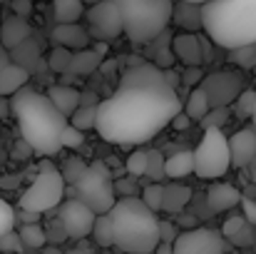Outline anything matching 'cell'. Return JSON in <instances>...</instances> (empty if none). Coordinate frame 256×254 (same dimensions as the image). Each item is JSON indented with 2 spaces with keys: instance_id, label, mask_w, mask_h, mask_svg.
Wrapping results in <instances>:
<instances>
[{
  "instance_id": "28",
  "label": "cell",
  "mask_w": 256,
  "mask_h": 254,
  "mask_svg": "<svg viewBox=\"0 0 256 254\" xmlns=\"http://www.w3.org/2000/svg\"><path fill=\"white\" fill-rule=\"evenodd\" d=\"M97 107L100 105H80L75 110V115L70 117V125L82 130V132L85 130H94V125H97Z\"/></svg>"
},
{
  "instance_id": "43",
  "label": "cell",
  "mask_w": 256,
  "mask_h": 254,
  "mask_svg": "<svg viewBox=\"0 0 256 254\" xmlns=\"http://www.w3.org/2000/svg\"><path fill=\"white\" fill-rule=\"evenodd\" d=\"M12 13L28 20L32 13V0H12Z\"/></svg>"
},
{
  "instance_id": "27",
  "label": "cell",
  "mask_w": 256,
  "mask_h": 254,
  "mask_svg": "<svg viewBox=\"0 0 256 254\" xmlns=\"http://www.w3.org/2000/svg\"><path fill=\"white\" fill-rule=\"evenodd\" d=\"M92 237L100 247H112L114 244V224H112V214H100L94 219V227H92Z\"/></svg>"
},
{
  "instance_id": "29",
  "label": "cell",
  "mask_w": 256,
  "mask_h": 254,
  "mask_svg": "<svg viewBox=\"0 0 256 254\" xmlns=\"http://www.w3.org/2000/svg\"><path fill=\"white\" fill-rule=\"evenodd\" d=\"M18 234H20L22 244L30 247V249H40V247H45V242H48V232H45L40 224H22V229H20Z\"/></svg>"
},
{
  "instance_id": "46",
  "label": "cell",
  "mask_w": 256,
  "mask_h": 254,
  "mask_svg": "<svg viewBox=\"0 0 256 254\" xmlns=\"http://www.w3.org/2000/svg\"><path fill=\"white\" fill-rule=\"evenodd\" d=\"M232 242H234V244H244V247H246V244H254V232H252V224H246V227H244L236 237H232Z\"/></svg>"
},
{
  "instance_id": "24",
  "label": "cell",
  "mask_w": 256,
  "mask_h": 254,
  "mask_svg": "<svg viewBox=\"0 0 256 254\" xmlns=\"http://www.w3.org/2000/svg\"><path fill=\"white\" fill-rule=\"evenodd\" d=\"M209 100H206V95H204V90L202 87H194L192 92H189V97H186V105H184V112H186V117L192 120V122H202L206 115H209Z\"/></svg>"
},
{
  "instance_id": "56",
  "label": "cell",
  "mask_w": 256,
  "mask_h": 254,
  "mask_svg": "<svg viewBox=\"0 0 256 254\" xmlns=\"http://www.w3.org/2000/svg\"><path fill=\"white\" fill-rule=\"evenodd\" d=\"M176 3H194V5H206L209 0H176Z\"/></svg>"
},
{
  "instance_id": "13",
  "label": "cell",
  "mask_w": 256,
  "mask_h": 254,
  "mask_svg": "<svg viewBox=\"0 0 256 254\" xmlns=\"http://www.w3.org/2000/svg\"><path fill=\"white\" fill-rule=\"evenodd\" d=\"M172 53L186 68H202V63L206 60L204 40L199 35H194V33H179V35H174L172 38Z\"/></svg>"
},
{
  "instance_id": "41",
  "label": "cell",
  "mask_w": 256,
  "mask_h": 254,
  "mask_svg": "<svg viewBox=\"0 0 256 254\" xmlns=\"http://www.w3.org/2000/svg\"><path fill=\"white\" fill-rule=\"evenodd\" d=\"M0 249H2V252H20V249H22L20 234H15V232L2 234V237H0Z\"/></svg>"
},
{
  "instance_id": "3",
  "label": "cell",
  "mask_w": 256,
  "mask_h": 254,
  "mask_svg": "<svg viewBox=\"0 0 256 254\" xmlns=\"http://www.w3.org/2000/svg\"><path fill=\"white\" fill-rule=\"evenodd\" d=\"M202 15L214 45L229 53L256 45V0H209L202 5Z\"/></svg>"
},
{
  "instance_id": "33",
  "label": "cell",
  "mask_w": 256,
  "mask_h": 254,
  "mask_svg": "<svg viewBox=\"0 0 256 254\" xmlns=\"http://www.w3.org/2000/svg\"><path fill=\"white\" fill-rule=\"evenodd\" d=\"M147 165H150V155H147V150H137V152H132L130 157H127V165L124 169L132 174V177H147Z\"/></svg>"
},
{
  "instance_id": "54",
  "label": "cell",
  "mask_w": 256,
  "mask_h": 254,
  "mask_svg": "<svg viewBox=\"0 0 256 254\" xmlns=\"http://www.w3.org/2000/svg\"><path fill=\"white\" fill-rule=\"evenodd\" d=\"M68 254H92L90 249H85V247H78V249H70Z\"/></svg>"
},
{
  "instance_id": "23",
  "label": "cell",
  "mask_w": 256,
  "mask_h": 254,
  "mask_svg": "<svg viewBox=\"0 0 256 254\" xmlns=\"http://www.w3.org/2000/svg\"><path fill=\"white\" fill-rule=\"evenodd\" d=\"M194 172V152L189 150H182V152H174L172 157H167V177L170 179H182L186 174Z\"/></svg>"
},
{
  "instance_id": "20",
  "label": "cell",
  "mask_w": 256,
  "mask_h": 254,
  "mask_svg": "<svg viewBox=\"0 0 256 254\" xmlns=\"http://www.w3.org/2000/svg\"><path fill=\"white\" fill-rule=\"evenodd\" d=\"M242 192L232 184H212V189L206 192V202L212 212H226L232 207H236L242 202Z\"/></svg>"
},
{
  "instance_id": "10",
  "label": "cell",
  "mask_w": 256,
  "mask_h": 254,
  "mask_svg": "<svg viewBox=\"0 0 256 254\" xmlns=\"http://www.w3.org/2000/svg\"><path fill=\"white\" fill-rule=\"evenodd\" d=\"M226 252V239L216 229L196 227L186 229L176 237L172 244V254H224Z\"/></svg>"
},
{
  "instance_id": "44",
  "label": "cell",
  "mask_w": 256,
  "mask_h": 254,
  "mask_svg": "<svg viewBox=\"0 0 256 254\" xmlns=\"http://www.w3.org/2000/svg\"><path fill=\"white\" fill-rule=\"evenodd\" d=\"M242 207H244V219L252 224V227H256V202L254 199H242Z\"/></svg>"
},
{
  "instance_id": "8",
  "label": "cell",
  "mask_w": 256,
  "mask_h": 254,
  "mask_svg": "<svg viewBox=\"0 0 256 254\" xmlns=\"http://www.w3.org/2000/svg\"><path fill=\"white\" fill-rule=\"evenodd\" d=\"M232 167V152H229V137L222 130H204L202 142L194 150V174L202 179H216L226 174Z\"/></svg>"
},
{
  "instance_id": "59",
  "label": "cell",
  "mask_w": 256,
  "mask_h": 254,
  "mask_svg": "<svg viewBox=\"0 0 256 254\" xmlns=\"http://www.w3.org/2000/svg\"><path fill=\"white\" fill-rule=\"evenodd\" d=\"M0 50H2V43H0Z\"/></svg>"
},
{
  "instance_id": "31",
  "label": "cell",
  "mask_w": 256,
  "mask_h": 254,
  "mask_svg": "<svg viewBox=\"0 0 256 254\" xmlns=\"http://www.w3.org/2000/svg\"><path fill=\"white\" fill-rule=\"evenodd\" d=\"M142 202L157 214L160 209H164V184H157V182H152V184H147L144 189H142Z\"/></svg>"
},
{
  "instance_id": "51",
  "label": "cell",
  "mask_w": 256,
  "mask_h": 254,
  "mask_svg": "<svg viewBox=\"0 0 256 254\" xmlns=\"http://www.w3.org/2000/svg\"><path fill=\"white\" fill-rule=\"evenodd\" d=\"M189 125H192V120L186 117V112H179V115L172 120V127H176V130H186Z\"/></svg>"
},
{
  "instance_id": "9",
  "label": "cell",
  "mask_w": 256,
  "mask_h": 254,
  "mask_svg": "<svg viewBox=\"0 0 256 254\" xmlns=\"http://www.w3.org/2000/svg\"><path fill=\"white\" fill-rule=\"evenodd\" d=\"M199 87L204 90L212 110L214 107H229L244 92V78L234 70H219V73L206 75Z\"/></svg>"
},
{
  "instance_id": "32",
  "label": "cell",
  "mask_w": 256,
  "mask_h": 254,
  "mask_svg": "<svg viewBox=\"0 0 256 254\" xmlns=\"http://www.w3.org/2000/svg\"><path fill=\"white\" fill-rule=\"evenodd\" d=\"M70 65H72V50H65V48H52L50 58H48V68L52 73H70Z\"/></svg>"
},
{
  "instance_id": "48",
  "label": "cell",
  "mask_w": 256,
  "mask_h": 254,
  "mask_svg": "<svg viewBox=\"0 0 256 254\" xmlns=\"http://www.w3.org/2000/svg\"><path fill=\"white\" fill-rule=\"evenodd\" d=\"M30 152H32V147H30L22 137H20V140H18V145L12 147V157H15V160H25Z\"/></svg>"
},
{
  "instance_id": "19",
  "label": "cell",
  "mask_w": 256,
  "mask_h": 254,
  "mask_svg": "<svg viewBox=\"0 0 256 254\" xmlns=\"http://www.w3.org/2000/svg\"><path fill=\"white\" fill-rule=\"evenodd\" d=\"M48 97H50L52 105H55V107L70 120V117L75 115V110L80 107L82 92L75 90V87H70V85H52V87L48 90Z\"/></svg>"
},
{
  "instance_id": "18",
  "label": "cell",
  "mask_w": 256,
  "mask_h": 254,
  "mask_svg": "<svg viewBox=\"0 0 256 254\" xmlns=\"http://www.w3.org/2000/svg\"><path fill=\"white\" fill-rule=\"evenodd\" d=\"M172 20L182 28V33H196V30L204 28L202 5H194V3H174Z\"/></svg>"
},
{
  "instance_id": "58",
  "label": "cell",
  "mask_w": 256,
  "mask_h": 254,
  "mask_svg": "<svg viewBox=\"0 0 256 254\" xmlns=\"http://www.w3.org/2000/svg\"><path fill=\"white\" fill-rule=\"evenodd\" d=\"M82 3H87V5H97V3H102V0H82Z\"/></svg>"
},
{
  "instance_id": "35",
  "label": "cell",
  "mask_w": 256,
  "mask_h": 254,
  "mask_svg": "<svg viewBox=\"0 0 256 254\" xmlns=\"http://www.w3.org/2000/svg\"><path fill=\"white\" fill-rule=\"evenodd\" d=\"M229 120V107H214V110H209V115L202 120V127L204 130H222L224 127V122Z\"/></svg>"
},
{
  "instance_id": "5",
  "label": "cell",
  "mask_w": 256,
  "mask_h": 254,
  "mask_svg": "<svg viewBox=\"0 0 256 254\" xmlns=\"http://www.w3.org/2000/svg\"><path fill=\"white\" fill-rule=\"evenodd\" d=\"M122 15L124 35L132 43H152L172 23L174 0H112Z\"/></svg>"
},
{
  "instance_id": "60",
  "label": "cell",
  "mask_w": 256,
  "mask_h": 254,
  "mask_svg": "<svg viewBox=\"0 0 256 254\" xmlns=\"http://www.w3.org/2000/svg\"><path fill=\"white\" fill-rule=\"evenodd\" d=\"M254 75H256V68H254Z\"/></svg>"
},
{
  "instance_id": "14",
  "label": "cell",
  "mask_w": 256,
  "mask_h": 254,
  "mask_svg": "<svg viewBox=\"0 0 256 254\" xmlns=\"http://www.w3.org/2000/svg\"><path fill=\"white\" fill-rule=\"evenodd\" d=\"M229 152L234 167H246L256 160V132L254 127H242L229 137Z\"/></svg>"
},
{
  "instance_id": "47",
  "label": "cell",
  "mask_w": 256,
  "mask_h": 254,
  "mask_svg": "<svg viewBox=\"0 0 256 254\" xmlns=\"http://www.w3.org/2000/svg\"><path fill=\"white\" fill-rule=\"evenodd\" d=\"M114 192L122 194V197H137V194H134V182H127V179L114 182Z\"/></svg>"
},
{
  "instance_id": "53",
  "label": "cell",
  "mask_w": 256,
  "mask_h": 254,
  "mask_svg": "<svg viewBox=\"0 0 256 254\" xmlns=\"http://www.w3.org/2000/svg\"><path fill=\"white\" fill-rule=\"evenodd\" d=\"M157 254H172V244H160V247H157Z\"/></svg>"
},
{
  "instance_id": "21",
  "label": "cell",
  "mask_w": 256,
  "mask_h": 254,
  "mask_svg": "<svg viewBox=\"0 0 256 254\" xmlns=\"http://www.w3.org/2000/svg\"><path fill=\"white\" fill-rule=\"evenodd\" d=\"M28 80H30V73L28 70H22L15 63H8L0 70V97H12L15 92H20L25 87Z\"/></svg>"
},
{
  "instance_id": "37",
  "label": "cell",
  "mask_w": 256,
  "mask_h": 254,
  "mask_svg": "<svg viewBox=\"0 0 256 254\" xmlns=\"http://www.w3.org/2000/svg\"><path fill=\"white\" fill-rule=\"evenodd\" d=\"M256 107V90H244L239 97H236V112L242 117H252Z\"/></svg>"
},
{
  "instance_id": "15",
  "label": "cell",
  "mask_w": 256,
  "mask_h": 254,
  "mask_svg": "<svg viewBox=\"0 0 256 254\" xmlns=\"http://www.w3.org/2000/svg\"><path fill=\"white\" fill-rule=\"evenodd\" d=\"M32 38V28H30V23L25 20V18H20V15H10V18H5L2 20V25H0V43H2V50H15L18 45H22L25 40H30Z\"/></svg>"
},
{
  "instance_id": "45",
  "label": "cell",
  "mask_w": 256,
  "mask_h": 254,
  "mask_svg": "<svg viewBox=\"0 0 256 254\" xmlns=\"http://www.w3.org/2000/svg\"><path fill=\"white\" fill-rule=\"evenodd\" d=\"M176 237H179V234H174V227H172V224H167V222L160 224V239H162V244H174Z\"/></svg>"
},
{
  "instance_id": "25",
  "label": "cell",
  "mask_w": 256,
  "mask_h": 254,
  "mask_svg": "<svg viewBox=\"0 0 256 254\" xmlns=\"http://www.w3.org/2000/svg\"><path fill=\"white\" fill-rule=\"evenodd\" d=\"M100 63H102V58L92 50V48H87V50H80V53H72V65H70V73L72 75H92L97 68H100Z\"/></svg>"
},
{
  "instance_id": "6",
  "label": "cell",
  "mask_w": 256,
  "mask_h": 254,
  "mask_svg": "<svg viewBox=\"0 0 256 254\" xmlns=\"http://www.w3.org/2000/svg\"><path fill=\"white\" fill-rule=\"evenodd\" d=\"M72 194L75 199L87 204L97 217L112 212V207L117 204V192H114V179H112L110 167L100 160L90 162L82 177L72 184Z\"/></svg>"
},
{
  "instance_id": "55",
  "label": "cell",
  "mask_w": 256,
  "mask_h": 254,
  "mask_svg": "<svg viewBox=\"0 0 256 254\" xmlns=\"http://www.w3.org/2000/svg\"><path fill=\"white\" fill-rule=\"evenodd\" d=\"M42 254H62V252H60L58 247H45V249H42Z\"/></svg>"
},
{
  "instance_id": "42",
  "label": "cell",
  "mask_w": 256,
  "mask_h": 254,
  "mask_svg": "<svg viewBox=\"0 0 256 254\" xmlns=\"http://www.w3.org/2000/svg\"><path fill=\"white\" fill-rule=\"evenodd\" d=\"M202 68H186L184 70V75H182V83L189 85V87H194V85H202Z\"/></svg>"
},
{
  "instance_id": "22",
  "label": "cell",
  "mask_w": 256,
  "mask_h": 254,
  "mask_svg": "<svg viewBox=\"0 0 256 254\" xmlns=\"http://www.w3.org/2000/svg\"><path fill=\"white\" fill-rule=\"evenodd\" d=\"M85 13L82 0H52V15L58 25H75Z\"/></svg>"
},
{
  "instance_id": "40",
  "label": "cell",
  "mask_w": 256,
  "mask_h": 254,
  "mask_svg": "<svg viewBox=\"0 0 256 254\" xmlns=\"http://www.w3.org/2000/svg\"><path fill=\"white\" fill-rule=\"evenodd\" d=\"M246 224H249V222L244 219V214H239V217H229V219H226V224L222 227V234L232 239V237H236V234H239Z\"/></svg>"
},
{
  "instance_id": "2",
  "label": "cell",
  "mask_w": 256,
  "mask_h": 254,
  "mask_svg": "<svg viewBox=\"0 0 256 254\" xmlns=\"http://www.w3.org/2000/svg\"><path fill=\"white\" fill-rule=\"evenodd\" d=\"M10 105L20 137L32 147V152L50 157L62 150V130L70 120L52 105L48 92H38L25 85L10 97Z\"/></svg>"
},
{
  "instance_id": "57",
  "label": "cell",
  "mask_w": 256,
  "mask_h": 254,
  "mask_svg": "<svg viewBox=\"0 0 256 254\" xmlns=\"http://www.w3.org/2000/svg\"><path fill=\"white\" fill-rule=\"evenodd\" d=\"M252 127H254V132H256V107H254V115H252Z\"/></svg>"
},
{
  "instance_id": "49",
  "label": "cell",
  "mask_w": 256,
  "mask_h": 254,
  "mask_svg": "<svg viewBox=\"0 0 256 254\" xmlns=\"http://www.w3.org/2000/svg\"><path fill=\"white\" fill-rule=\"evenodd\" d=\"M20 219H22V224H40V214L38 212H28V209H20V214H18Z\"/></svg>"
},
{
  "instance_id": "30",
  "label": "cell",
  "mask_w": 256,
  "mask_h": 254,
  "mask_svg": "<svg viewBox=\"0 0 256 254\" xmlns=\"http://www.w3.org/2000/svg\"><path fill=\"white\" fill-rule=\"evenodd\" d=\"M150 155V165H147V177L157 184H162V179L167 177V157L160 150H147Z\"/></svg>"
},
{
  "instance_id": "61",
  "label": "cell",
  "mask_w": 256,
  "mask_h": 254,
  "mask_svg": "<svg viewBox=\"0 0 256 254\" xmlns=\"http://www.w3.org/2000/svg\"><path fill=\"white\" fill-rule=\"evenodd\" d=\"M0 3H2V0H0Z\"/></svg>"
},
{
  "instance_id": "38",
  "label": "cell",
  "mask_w": 256,
  "mask_h": 254,
  "mask_svg": "<svg viewBox=\"0 0 256 254\" xmlns=\"http://www.w3.org/2000/svg\"><path fill=\"white\" fill-rule=\"evenodd\" d=\"M85 162L82 160H78V157H72V160H68L65 165H62V177H65V182H70V184H75L80 177H82V172H85Z\"/></svg>"
},
{
  "instance_id": "39",
  "label": "cell",
  "mask_w": 256,
  "mask_h": 254,
  "mask_svg": "<svg viewBox=\"0 0 256 254\" xmlns=\"http://www.w3.org/2000/svg\"><path fill=\"white\" fill-rule=\"evenodd\" d=\"M82 142H85V132H82V130H78V127H72V125H68V127L62 130V147L78 150Z\"/></svg>"
},
{
  "instance_id": "1",
  "label": "cell",
  "mask_w": 256,
  "mask_h": 254,
  "mask_svg": "<svg viewBox=\"0 0 256 254\" xmlns=\"http://www.w3.org/2000/svg\"><path fill=\"white\" fill-rule=\"evenodd\" d=\"M182 112V97L154 63H137L122 73L120 87L97 107L94 130L112 145L154 140Z\"/></svg>"
},
{
  "instance_id": "52",
  "label": "cell",
  "mask_w": 256,
  "mask_h": 254,
  "mask_svg": "<svg viewBox=\"0 0 256 254\" xmlns=\"http://www.w3.org/2000/svg\"><path fill=\"white\" fill-rule=\"evenodd\" d=\"M92 50H94V53H97V55H100V58H102V55H104V53H107V43H97V45H94V48H92Z\"/></svg>"
},
{
  "instance_id": "16",
  "label": "cell",
  "mask_w": 256,
  "mask_h": 254,
  "mask_svg": "<svg viewBox=\"0 0 256 254\" xmlns=\"http://www.w3.org/2000/svg\"><path fill=\"white\" fill-rule=\"evenodd\" d=\"M52 43L55 48H65V50H87L90 45V30H85L82 25H58L52 30Z\"/></svg>"
},
{
  "instance_id": "11",
  "label": "cell",
  "mask_w": 256,
  "mask_h": 254,
  "mask_svg": "<svg viewBox=\"0 0 256 254\" xmlns=\"http://www.w3.org/2000/svg\"><path fill=\"white\" fill-rule=\"evenodd\" d=\"M87 23H90V35H94L100 43L114 40L124 33L122 28V15L112 0H102L97 5L87 8Z\"/></svg>"
},
{
  "instance_id": "4",
  "label": "cell",
  "mask_w": 256,
  "mask_h": 254,
  "mask_svg": "<svg viewBox=\"0 0 256 254\" xmlns=\"http://www.w3.org/2000/svg\"><path fill=\"white\" fill-rule=\"evenodd\" d=\"M114 247L130 254H152L162 244L160 219L140 197H122L112 207Z\"/></svg>"
},
{
  "instance_id": "26",
  "label": "cell",
  "mask_w": 256,
  "mask_h": 254,
  "mask_svg": "<svg viewBox=\"0 0 256 254\" xmlns=\"http://www.w3.org/2000/svg\"><path fill=\"white\" fill-rule=\"evenodd\" d=\"M192 197V189L179 184V182H172V184H164V209L167 212H182L186 207Z\"/></svg>"
},
{
  "instance_id": "17",
  "label": "cell",
  "mask_w": 256,
  "mask_h": 254,
  "mask_svg": "<svg viewBox=\"0 0 256 254\" xmlns=\"http://www.w3.org/2000/svg\"><path fill=\"white\" fill-rule=\"evenodd\" d=\"M10 60H12L15 65H20L22 70H28L30 75L42 73V70L48 68V63H42L40 48H38V43H35L32 38H30V40H25L22 45H18L15 50H10Z\"/></svg>"
},
{
  "instance_id": "12",
  "label": "cell",
  "mask_w": 256,
  "mask_h": 254,
  "mask_svg": "<svg viewBox=\"0 0 256 254\" xmlns=\"http://www.w3.org/2000/svg\"><path fill=\"white\" fill-rule=\"evenodd\" d=\"M94 219H97V214L87 204H82L80 199H75V197L65 199L62 207H60V214H58V222L62 224V229H65V234L70 239L90 237L92 227H94Z\"/></svg>"
},
{
  "instance_id": "34",
  "label": "cell",
  "mask_w": 256,
  "mask_h": 254,
  "mask_svg": "<svg viewBox=\"0 0 256 254\" xmlns=\"http://www.w3.org/2000/svg\"><path fill=\"white\" fill-rule=\"evenodd\" d=\"M232 63L244 68V70H254L256 68V45H246L239 50H232Z\"/></svg>"
},
{
  "instance_id": "7",
  "label": "cell",
  "mask_w": 256,
  "mask_h": 254,
  "mask_svg": "<svg viewBox=\"0 0 256 254\" xmlns=\"http://www.w3.org/2000/svg\"><path fill=\"white\" fill-rule=\"evenodd\" d=\"M62 197H65V177H62V172L58 167H52L50 162H42L38 177L32 179V184L20 197V209L42 214V212H50L58 204H62Z\"/></svg>"
},
{
  "instance_id": "50",
  "label": "cell",
  "mask_w": 256,
  "mask_h": 254,
  "mask_svg": "<svg viewBox=\"0 0 256 254\" xmlns=\"http://www.w3.org/2000/svg\"><path fill=\"white\" fill-rule=\"evenodd\" d=\"M12 117V105L10 97H0V120H10Z\"/></svg>"
},
{
  "instance_id": "36",
  "label": "cell",
  "mask_w": 256,
  "mask_h": 254,
  "mask_svg": "<svg viewBox=\"0 0 256 254\" xmlns=\"http://www.w3.org/2000/svg\"><path fill=\"white\" fill-rule=\"evenodd\" d=\"M15 219H18V214H15V209L0 197V237L2 234H8V232H12V227H15Z\"/></svg>"
}]
</instances>
